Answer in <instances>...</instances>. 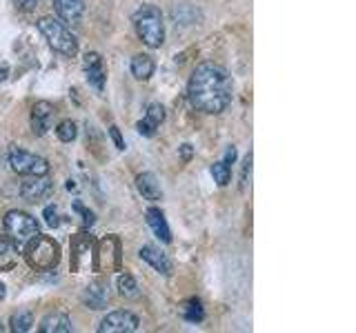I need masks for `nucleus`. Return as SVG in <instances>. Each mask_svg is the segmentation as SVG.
<instances>
[{"instance_id": "b1692460", "label": "nucleus", "mask_w": 356, "mask_h": 333, "mask_svg": "<svg viewBox=\"0 0 356 333\" xmlns=\"http://www.w3.org/2000/svg\"><path fill=\"white\" fill-rule=\"evenodd\" d=\"M32 325H34V318H32L30 311H18L12 316V331H16V333L30 331Z\"/></svg>"}, {"instance_id": "ddd939ff", "label": "nucleus", "mask_w": 356, "mask_h": 333, "mask_svg": "<svg viewBox=\"0 0 356 333\" xmlns=\"http://www.w3.org/2000/svg\"><path fill=\"white\" fill-rule=\"evenodd\" d=\"M138 255H140V258H143L147 264H152L158 273H163V275H170V273H172V262H170V258H167V255H165L161 249H156V246L145 244L143 249L138 251Z\"/></svg>"}, {"instance_id": "e433bc0d", "label": "nucleus", "mask_w": 356, "mask_h": 333, "mask_svg": "<svg viewBox=\"0 0 356 333\" xmlns=\"http://www.w3.org/2000/svg\"><path fill=\"white\" fill-rule=\"evenodd\" d=\"M3 331H5V329H3V325H0V333H3Z\"/></svg>"}, {"instance_id": "7ed1b4c3", "label": "nucleus", "mask_w": 356, "mask_h": 333, "mask_svg": "<svg viewBox=\"0 0 356 333\" xmlns=\"http://www.w3.org/2000/svg\"><path fill=\"white\" fill-rule=\"evenodd\" d=\"M27 262L36 271H49L60 262V244L49 236H36L27 242Z\"/></svg>"}, {"instance_id": "f257e3e1", "label": "nucleus", "mask_w": 356, "mask_h": 333, "mask_svg": "<svg viewBox=\"0 0 356 333\" xmlns=\"http://www.w3.org/2000/svg\"><path fill=\"white\" fill-rule=\"evenodd\" d=\"M190 93L192 104L203 113H221L232 102V80L230 73L221 65L203 62L194 69L190 78Z\"/></svg>"}, {"instance_id": "5701e85b", "label": "nucleus", "mask_w": 356, "mask_h": 333, "mask_svg": "<svg viewBox=\"0 0 356 333\" xmlns=\"http://www.w3.org/2000/svg\"><path fill=\"white\" fill-rule=\"evenodd\" d=\"M212 176H214V183H216L219 187H225V185H230V180H232V169H230V165L225 163H214L212 165Z\"/></svg>"}, {"instance_id": "bb28decb", "label": "nucleus", "mask_w": 356, "mask_h": 333, "mask_svg": "<svg viewBox=\"0 0 356 333\" xmlns=\"http://www.w3.org/2000/svg\"><path fill=\"white\" fill-rule=\"evenodd\" d=\"M252 178V154L245 156V163H243V174H241V189H245L249 185Z\"/></svg>"}, {"instance_id": "c756f323", "label": "nucleus", "mask_w": 356, "mask_h": 333, "mask_svg": "<svg viewBox=\"0 0 356 333\" xmlns=\"http://www.w3.org/2000/svg\"><path fill=\"white\" fill-rule=\"evenodd\" d=\"M14 3H16V9H18V12L30 14V12H34V9L41 5V0H14Z\"/></svg>"}, {"instance_id": "c9c22d12", "label": "nucleus", "mask_w": 356, "mask_h": 333, "mask_svg": "<svg viewBox=\"0 0 356 333\" xmlns=\"http://www.w3.org/2000/svg\"><path fill=\"white\" fill-rule=\"evenodd\" d=\"M7 296V291H5V284H0V300H5Z\"/></svg>"}, {"instance_id": "a878e982", "label": "nucleus", "mask_w": 356, "mask_h": 333, "mask_svg": "<svg viewBox=\"0 0 356 333\" xmlns=\"http://www.w3.org/2000/svg\"><path fill=\"white\" fill-rule=\"evenodd\" d=\"M147 120L149 122H154V125L158 127L161 122L165 120V109H163V104H158V102H152L147 107Z\"/></svg>"}, {"instance_id": "7c9ffc66", "label": "nucleus", "mask_w": 356, "mask_h": 333, "mask_svg": "<svg viewBox=\"0 0 356 333\" xmlns=\"http://www.w3.org/2000/svg\"><path fill=\"white\" fill-rule=\"evenodd\" d=\"M109 136H111V140H114V145H116L118 151H125V140H123V136H120V129L116 125L109 127Z\"/></svg>"}, {"instance_id": "aec40b11", "label": "nucleus", "mask_w": 356, "mask_h": 333, "mask_svg": "<svg viewBox=\"0 0 356 333\" xmlns=\"http://www.w3.org/2000/svg\"><path fill=\"white\" fill-rule=\"evenodd\" d=\"M132 73H134V78H138V80L152 78V73H154V60L149 58V56H145V54L134 56V60H132Z\"/></svg>"}, {"instance_id": "c85d7f7f", "label": "nucleus", "mask_w": 356, "mask_h": 333, "mask_svg": "<svg viewBox=\"0 0 356 333\" xmlns=\"http://www.w3.org/2000/svg\"><path fill=\"white\" fill-rule=\"evenodd\" d=\"M136 129H138L140 136H147V138H152L154 133H156V125H154V122H149L147 118H145V120H140L138 125H136Z\"/></svg>"}, {"instance_id": "393cba45", "label": "nucleus", "mask_w": 356, "mask_h": 333, "mask_svg": "<svg viewBox=\"0 0 356 333\" xmlns=\"http://www.w3.org/2000/svg\"><path fill=\"white\" fill-rule=\"evenodd\" d=\"M56 133H58V138L63 142H71L74 138H76V122H71V120H63L58 129H56Z\"/></svg>"}, {"instance_id": "f704fd0d", "label": "nucleus", "mask_w": 356, "mask_h": 333, "mask_svg": "<svg viewBox=\"0 0 356 333\" xmlns=\"http://www.w3.org/2000/svg\"><path fill=\"white\" fill-rule=\"evenodd\" d=\"M7 73H9L7 65H0V80H5V78H7Z\"/></svg>"}, {"instance_id": "423d86ee", "label": "nucleus", "mask_w": 356, "mask_h": 333, "mask_svg": "<svg viewBox=\"0 0 356 333\" xmlns=\"http://www.w3.org/2000/svg\"><path fill=\"white\" fill-rule=\"evenodd\" d=\"M9 165H12V169L21 176H47L49 174V165H47L45 158L30 154V151H23V149H14L12 154H9Z\"/></svg>"}, {"instance_id": "a211bd4d", "label": "nucleus", "mask_w": 356, "mask_h": 333, "mask_svg": "<svg viewBox=\"0 0 356 333\" xmlns=\"http://www.w3.org/2000/svg\"><path fill=\"white\" fill-rule=\"evenodd\" d=\"M136 187L145 200H161L163 198V189H161V185H158L154 174H140L136 178Z\"/></svg>"}, {"instance_id": "f03ea898", "label": "nucleus", "mask_w": 356, "mask_h": 333, "mask_svg": "<svg viewBox=\"0 0 356 333\" xmlns=\"http://www.w3.org/2000/svg\"><path fill=\"white\" fill-rule=\"evenodd\" d=\"M134 25L136 32L147 47L158 49L165 43V25H163V14L161 9L154 5H143L134 14Z\"/></svg>"}, {"instance_id": "6ab92c4d", "label": "nucleus", "mask_w": 356, "mask_h": 333, "mask_svg": "<svg viewBox=\"0 0 356 333\" xmlns=\"http://www.w3.org/2000/svg\"><path fill=\"white\" fill-rule=\"evenodd\" d=\"M18 246L12 238H0V271H12L16 266Z\"/></svg>"}, {"instance_id": "f3484780", "label": "nucleus", "mask_w": 356, "mask_h": 333, "mask_svg": "<svg viewBox=\"0 0 356 333\" xmlns=\"http://www.w3.org/2000/svg\"><path fill=\"white\" fill-rule=\"evenodd\" d=\"M69 331H71V320L65 313L54 311L41 320V333H69Z\"/></svg>"}, {"instance_id": "412c9836", "label": "nucleus", "mask_w": 356, "mask_h": 333, "mask_svg": "<svg viewBox=\"0 0 356 333\" xmlns=\"http://www.w3.org/2000/svg\"><path fill=\"white\" fill-rule=\"evenodd\" d=\"M181 316L187 320V322H192V325H199V322H203L205 318V309H203V302L201 300H187L183 307H181Z\"/></svg>"}, {"instance_id": "dca6fc26", "label": "nucleus", "mask_w": 356, "mask_h": 333, "mask_svg": "<svg viewBox=\"0 0 356 333\" xmlns=\"http://www.w3.org/2000/svg\"><path fill=\"white\" fill-rule=\"evenodd\" d=\"M82 302H85L87 307L93 309V311L105 309L107 307V289H105V284H100V282L89 284V287L85 289V293H82Z\"/></svg>"}, {"instance_id": "9b49d317", "label": "nucleus", "mask_w": 356, "mask_h": 333, "mask_svg": "<svg viewBox=\"0 0 356 333\" xmlns=\"http://www.w3.org/2000/svg\"><path fill=\"white\" fill-rule=\"evenodd\" d=\"M30 180H25L23 187H21V194L25 200H30V203H38L43 200L47 194L52 192V183L47 176H27Z\"/></svg>"}, {"instance_id": "2eb2a0df", "label": "nucleus", "mask_w": 356, "mask_h": 333, "mask_svg": "<svg viewBox=\"0 0 356 333\" xmlns=\"http://www.w3.org/2000/svg\"><path fill=\"white\" fill-rule=\"evenodd\" d=\"M147 225L152 227V231L156 238H161L163 242H172V233H170V227H167V220L161 209H147Z\"/></svg>"}, {"instance_id": "0eeeda50", "label": "nucleus", "mask_w": 356, "mask_h": 333, "mask_svg": "<svg viewBox=\"0 0 356 333\" xmlns=\"http://www.w3.org/2000/svg\"><path fill=\"white\" fill-rule=\"evenodd\" d=\"M120 260H123V255H120V242L116 236H107L102 238L98 249H96V262H93V269L96 271H116L120 269Z\"/></svg>"}, {"instance_id": "473e14b6", "label": "nucleus", "mask_w": 356, "mask_h": 333, "mask_svg": "<svg viewBox=\"0 0 356 333\" xmlns=\"http://www.w3.org/2000/svg\"><path fill=\"white\" fill-rule=\"evenodd\" d=\"M192 154H194V151H192V145H183V147H181V158L185 160V163L192 158Z\"/></svg>"}, {"instance_id": "39448f33", "label": "nucleus", "mask_w": 356, "mask_h": 333, "mask_svg": "<svg viewBox=\"0 0 356 333\" xmlns=\"http://www.w3.org/2000/svg\"><path fill=\"white\" fill-rule=\"evenodd\" d=\"M5 231L16 242V246L27 244L32 238H36L41 233L36 218H32L30 214H25V211H18V209H14V211H9L5 216Z\"/></svg>"}, {"instance_id": "6e6552de", "label": "nucleus", "mask_w": 356, "mask_h": 333, "mask_svg": "<svg viewBox=\"0 0 356 333\" xmlns=\"http://www.w3.org/2000/svg\"><path fill=\"white\" fill-rule=\"evenodd\" d=\"M138 329V318L132 311H114L102 318L98 331L100 333H132Z\"/></svg>"}, {"instance_id": "4be33fe9", "label": "nucleus", "mask_w": 356, "mask_h": 333, "mask_svg": "<svg viewBox=\"0 0 356 333\" xmlns=\"http://www.w3.org/2000/svg\"><path fill=\"white\" fill-rule=\"evenodd\" d=\"M118 293L123 298H136L138 296V282L134 280V275H129V273L118 275Z\"/></svg>"}, {"instance_id": "4468645a", "label": "nucleus", "mask_w": 356, "mask_h": 333, "mask_svg": "<svg viewBox=\"0 0 356 333\" xmlns=\"http://www.w3.org/2000/svg\"><path fill=\"white\" fill-rule=\"evenodd\" d=\"M85 69H87V80L98 91H102V87H105V69H102V60L98 54L85 56Z\"/></svg>"}, {"instance_id": "1a4fd4ad", "label": "nucleus", "mask_w": 356, "mask_h": 333, "mask_svg": "<svg viewBox=\"0 0 356 333\" xmlns=\"http://www.w3.org/2000/svg\"><path fill=\"white\" fill-rule=\"evenodd\" d=\"M91 246H93V238L87 233H78L71 240V269L74 271H80L82 266L89 264Z\"/></svg>"}, {"instance_id": "2f4dec72", "label": "nucleus", "mask_w": 356, "mask_h": 333, "mask_svg": "<svg viewBox=\"0 0 356 333\" xmlns=\"http://www.w3.org/2000/svg\"><path fill=\"white\" fill-rule=\"evenodd\" d=\"M74 209H76V211H80V214H82V220H85V225H91V222H93V214H91V211H87V209L82 207L80 203L74 205Z\"/></svg>"}, {"instance_id": "f8f14e48", "label": "nucleus", "mask_w": 356, "mask_h": 333, "mask_svg": "<svg viewBox=\"0 0 356 333\" xmlns=\"http://www.w3.org/2000/svg\"><path fill=\"white\" fill-rule=\"evenodd\" d=\"M54 9L65 23L76 25L85 14V0H54Z\"/></svg>"}, {"instance_id": "9d476101", "label": "nucleus", "mask_w": 356, "mask_h": 333, "mask_svg": "<svg viewBox=\"0 0 356 333\" xmlns=\"http://www.w3.org/2000/svg\"><path fill=\"white\" fill-rule=\"evenodd\" d=\"M52 116H54V107L47 100L36 102L32 107V131L34 136H45L52 127Z\"/></svg>"}, {"instance_id": "20e7f679", "label": "nucleus", "mask_w": 356, "mask_h": 333, "mask_svg": "<svg viewBox=\"0 0 356 333\" xmlns=\"http://www.w3.org/2000/svg\"><path fill=\"white\" fill-rule=\"evenodd\" d=\"M38 30L47 38V43H49L54 51H58L60 56H67V58L78 54V41L60 21H56L52 16H45L38 21Z\"/></svg>"}, {"instance_id": "72a5a7b5", "label": "nucleus", "mask_w": 356, "mask_h": 333, "mask_svg": "<svg viewBox=\"0 0 356 333\" xmlns=\"http://www.w3.org/2000/svg\"><path fill=\"white\" fill-rule=\"evenodd\" d=\"M234 160H236V149L230 147L227 154H225V163H227V165H234Z\"/></svg>"}, {"instance_id": "cd10ccee", "label": "nucleus", "mask_w": 356, "mask_h": 333, "mask_svg": "<svg viewBox=\"0 0 356 333\" xmlns=\"http://www.w3.org/2000/svg\"><path fill=\"white\" fill-rule=\"evenodd\" d=\"M45 222L49 225V227H54V229H56V227L60 225L58 209H56V207H47V209H45Z\"/></svg>"}]
</instances>
